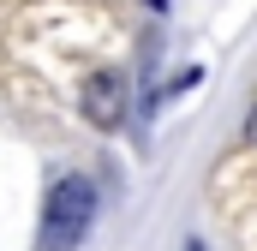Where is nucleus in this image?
Returning a JSON list of instances; mask_svg holds the SVG:
<instances>
[{"label": "nucleus", "instance_id": "5", "mask_svg": "<svg viewBox=\"0 0 257 251\" xmlns=\"http://www.w3.org/2000/svg\"><path fill=\"white\" fill-rule=\"evenodd\" d=\"M186 251H203V245H197V239H192V245H186Z\"/></svg>", "mask_w": 257, "mask_h": 251}, {"label": "nucleus", "instance_id": "2", "mask_svg": "<svg viewBox=\"0 0 257 251\" xmlns=\"http://www.w3.org/2000/svg\"><path fill=\"white\" fill-rule=\"evenodd\" d=\"M84 114L96 126H120V114H126V84H120V72L84 78Z\"/></svg>", "mask_w": 257, "mask_h": 251}, {"label": "nucleus", "instance_id": "3", "mask_svg": "<svg viewBox=\"0 0 257 251\" xmlns=\"http://www.w3.org/2000/svg\"><path fill=\"white\" fill-rule=\"evenodd\" d=\"M245 144H257V108H251V120H245Z\"/></svg>", "mask_w": 257, "mask_h": 251}, {"label": "nucleus", "instance_id": "4", "mask_svg": "<svg viewBox=\"0 0 257 251\" xmlns=\"http://www.w3.org/2000/svg\"><path fill=\"white\" fill-rule=\"evenodd\" d=\"M150 6H156V12H162V6H168V0H150Z\"/></svg>", "mask_w": 257, "mask_h": 251}, {"label": "nucleus", "instance_id": "1", "mask_svg": "<svg viewBox=\"0 0 257 251\" xmlns=\"http://www.w3.org/2000/svg\"><path fill=\"white\" fill-rule=\"evenodd\" d=\"M90 221H96V186H90L84 174L54 180L48 209H42V245L48 251H72L84 233H90Z\"/></svg>", "mask_w": 257, "mask_h": 251}]
</instances>
